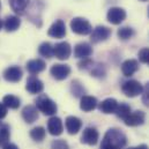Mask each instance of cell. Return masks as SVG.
Returning a JSON list of instances; mask_svg holds the SVG:
<instances>
[{
    "instance_id": "cell-19",
    "label": "cell",
    "mask_w": 149,
    "mask_h": 149,
    "mask_svg": "<svg viewBox=\"0 0 149 149\" xmlns=\"http://www.w3.org/2000/svg\"><path fill=\"white\" fill-rule=\"evenodd\" d=\"M22 118L26 123L33 124L38 119V110L34 105H27L22 110Z\"/></svg>"
},
{
    "instance_id": "cell-14",
    "label": "cell",
    "mask_w": 149,
    "mask_h": 149,
    "mask_svg": "<svg viewBox=\"0 0 149 149\" xmlns=\"http://www.w3.org/2000/svg\"><path fill=\"white\" fill-rule=\"evenodd\" d=\"M47 131L51 135L53 136H58L63 133L64 131V125H63V121L60 118L58 117H51L47 121Z\"/></svg>"
},
{
    "instance_id": "cell-32",
    "label": "cell",
    "mask_w": 149,
    "mask_h": 149,
    "mask_svg": "<svg viewBox=\"0 0 149 149\" xmlns=\"http://www.w3.org/2000/svg\"><path fill=\"white\" fill-rule=\"evenodd\" d=\"M51 149H70L68 143L65 140H53L51 142Z\"/></svg>"
},
{
    "instance_id": "cell-28",
    "label": "cell",
    "mask_w": 149,
    "mask_h": 149,
    "mask_svg": "<svg viewBox=\"0 0 149 149\" xmlns=\"http://www.w3.org/2000/svg\"><path fill=\"white\" fill-rule=\"evenodd\" d=\"M131 112H132V110H131V107H130L128 104H126V103H120V104H118L116 114H117V117H118L119 119L125 120V119L131 114Z\"/></svg>"
},
{
    "instance_id": "cell-7",
    "label": "cell",
    "mask_w": 149,
    "mask_h": 149,
    "mask_svg": "<svg viewBox=\"0 0 149 149\" xmlns=\"http://www.w3.org/2000/svg\"><path fill=\"white\" fill-rule=\"evenodd\" d=\"M100 133L95 127H86L81 135V142L88 146H95L98 142Z\"/></svg>"
},
{
    "instance_id": "cell-23",
    "label": "cell",
    "mask_w": 149,
    "mask_h": 149,
    "mask_svg": "<svg viewBox=\"0 0 149 149\" xmlns=\"http://www.w3.org/2000/svg\"><path fill=\"white\" fill-rule=\"evenodd\" d=\"M29 1L30 0H9V5L16 14H22L28 7Z\"/></svg>"
},
{
    "instance_id": "cell-38",
    "label": "cell",
    "mask_w": 149,
    "mask_h": 149,
    "mask_svg": "<svg viewBox=\"0 0 149 149\" xmlns=\"http://www.w3.org/2000/svg\"><path fill=\"white\" fill-rule=\"evenodd\" d=\"M127 149H149L147 145H139L136 147H131V148H127Z\"/></svg>"
},
{
    "instance_id": "cell-41",
    "label": "cell",
    "mask_w": 149,
    "mask_h": 149,
    "mask_svg": "<svg viewBox=\"0 0 149 149\" xmlns=\"http://www.w3.org/2000/svg\"><path fill=\"white\" fill-rule=\"evenodd\" d=\"M148 15H149V8H148Z\"/></svg>"
},
{
    "instance_id": "cell-3",
    "label": "cell",
    "mask_w": 149,
    "mask_h": 149,
    "mask_svg": "<svg viewBox=\"0 0 149 149\" xmlns=\"http://www.w3.org/2000/svg\"><path fill=\"white\" fill-rule=\"evenodd\" d=\"M71 29L77 35H89L93 31V27L88 20L83 17H74L71 21Z\"/></svg>"
},
{
    "instance_id": "cell-13",
    "label": "cell",
    "mask_w": 149,
    "mask_h": 149,
    "mask_svg": "<svg viewBox=\"0 0 149 149\" xmlns=\"http://www.w3.org/2000/svg\"><path fill=\"white\" fill-rule=\"evenodd\" d=\"M145 119H146V114L143 111H140V110H136L134 112H131V114L124 120L125 125L127 126H131V127H135V126H140L145 123Z\"/></svg>"
},
{
    "instance_id": "cell-10",
    "label": "cell",
    "mask_w": 149,
    "mask_h": 149,
    "mask_svg": "<svg viewBox=\"0 0 149 149\" xmlns=\"http://www.w3.org/2000/svg\"><path fill=\"white\" fill-rule=\"evenodd\" d=\"M47 35L53 38H64L66 35V24L63 20H57L49 28Z\"/></svg>"
},
{
    "instance_id": "cell-1",
    "label": "cell",
    "mask_w": 149,
    "mask_h": 149,
    "mask_svg": "<svg viewBox=\"0 0 149 149\" xmlns=\"http://www.w3.org/2000/svg\"><path fill=\"white\" fill-rule=\"evenodd\" d=\"M127 143V138L121 130L110 128L104 134L101 149H123Z\"/></svg>"
},
{
    "instance_id": "cell-8",
    "label": "cell",
    "mask_w": 149,
    "mask_h": 149,
    "mask_svg": "<svg viewBox=\"0 0 149 149\" xmlns=\"http://www.w3.org/2000/svg\"><path fill=\"white\" fill-rule=\"evenodd\" d=\"M50 73L56 80L63 81V80L67 79L68 75L71 74V67L68 65H65V64H54L51 67Z\"/></svg>"
},
{
    "instance_id": "cell-42",
    "label": "cell",
    "mask_w": 149,
    "mask_h": 149,
    "mask_svg": "<svg viewBox=\"0 0 149 149\" xmlns=\"http://www.w3.org/2000/svg\"><path fill=\"white\" fill-rule=\"evenodd\" d=\"M0 6H1V3H0Z\"/></svg>"
},
{
    "instance_id": "cell-20",
    "label": "cell",
    "mask_w": 149,
    "mask_h": 149,
    "mask_svg": "<svg viewBox=\"0 0 149 149\" xmlns=\"http://www.w3.org/2000/svg\"><path fill=\"white\" fill-rule=\"evenodd\" d=\"M139 70V63L135 59H127L121 64V72L125 76H132Z\"/></svg>"
},
{
    "instance_id": "cell-24",
    "label": "cell",
    "mask_w": 149,
    "mask_h": 149,
    "mask_svg": "<svg viewBox=\"0 0 149 149\" xmlns=\"http://www.w3.org/2000/svg\"><path fill=\"white\" fill-rule=\"evenodd\" d=\"M2 103L6 105L7 109L16 110V109H19V107L21 104V101H20L19 97H16L14 95H6L2 100Z\"/></svg>"
},
{
    "instance_id": "cell-34",
    "label": "cell",
    "mask_w": 149,
    "mask_h": 149,
    "mask_svg": "<svg viewBox=\"0 0 149 149\" xmlns=\"http://www.w3.org/2000/svg\"><path fill=\"white\" fill-rule=\"evenodd\" d=\"M93 65H94V63L89 59V58H87V59H82L79 64H77V66H79V70H83V71H87V70H90L91 67H93Z\"/></svg>"
},
{
    "instance_id": "cell-5",
    "label": "cell",
    "mask_w": 149,
    "mask_h": 149,
    "mask_svg": "<svg viewBox=\"0 0 149 149\" xmlns=\"http://www.w3.org/2000/svg\"><path fill=\"white\" fill-rule=\"evenodd\" d=\"M71 53H72V47L67 42H60L53 46V56L59 60L68 59L71 57Z\"/></svg>"
},
{
    "instance_id": "cell-17",
    "label": "cell",
    "mask_w": 149,
    "mask_h": 149,
    "mask_svg": "<svg viewBox=\"0 0 149 149\" xmlns=\"http://www.w3.org/2000/svg\"><path fill=\"white\" fill-rule=\"evenodd\" d=\"M118 108V102L114 98H105L104 101H102L98 104V109L100 111L105 113V114H111V113H116Z\"/></svg>"
},
{
    "instance_id": "cell-18",
    "label": "cell",
    "mask_w": 149,
    "mask_h": 149,
    "mask_svg": "<svg viewBox=\"0 0 149 149\" xmlns=\"http://www.w3.org/2000/svg\"><path fill=\"white\" fill-rule=\"evenodd\" d=\"M98 105V102L96 100V97L94 96H88L84 95L81 97L80 101V109L84 112H90L93 111L94 109H96V107Z\"/></svg>"
},
{
    "instance_id": "cell-21",
    "label": "cell",
    "mask_w": 149,
    "mask_h": 149,
    "mask_svg": "<svg viewBox=\"0 0 149 149\" xmlns=\"http://www.w3.org/2000/svg\"><path fill=\"white\" fill-rule=\"evenodd\" d=\"M26 67H27V71L30 74H38V73H40L45 70L46 64L42 59H33V60H29L27 63Z\"/></svg>"
},
{
    "instance_id": "cell-26",
    "label": "cell",
    "mask_w": 149,
    "mask_h": 149,
    "mask_svg": "<svg viewBox=\"0 0 149 149\" xmlns=\"http://www.w3.org/2000/svg\"><path fill=\"white\" fill-rule=\"evenodd\" d=\"M38 53L44 58H52L53 57V45L49 42H44L38 47Z\"/></svg>"
},
{
    "instance_id": "cell-33",
    "label": "cell",
    "mask_w": 149,
    "mask_h": 149,
    "mask_svg": "<svg viewBox=\"0 0 149 149\" xmlns=\"http://www.w3.org/2000/svg\"><path fill=\"white\" fill-rule=\"evenodd\" d=\"M139 60L143 64H148L149 65V47H143L139 51Z\"/></svg>"
},
{
    "instance_id": "cell-29",
    "label": "cell",
    "mask_w": 149,
    "mask_h": 149,
    "mask_svg": "<svg viewBox=\"0 0 149 149\" xmlns=\"http://www.w3.org/2000/svg\"><path fill=\"white\" fill-rule=\"evenodd\" d=\"M10 138V132L8 125H1L0 126V146H5L9 142Z\"/></svg>"
},
{
    "instance_id": "cell-36",
    "label": "cell",
    "mask_w": 149,
    "mask_h": 149,
    "mask_svg": "<svg viewBox=\"0 0 149 149\" xmlns=\"http://www.w3.org/2000/svg\"><path fill=\"white\" fill-rule=\"evenodd\" d=\"M7 116V108L3 103H0V120Z\"/></svg>"
},
{
    "instance_id": "cell-9",
    "label": "cell",
    "mask_w": 149,
    "mask_h": 149,
    "mask_svg": "<svg viewBox=\"0 0 149 149\" xmlns=\"http://www.w3.org/2000/svg\"><path fill=\"white\" fill-rule=\"evenodd\" d=\"M107 17L112 24H120L126 19V12L120 7H111L108 10Z\"/></svg>"
},
{
    "instance_id": "cell-2",
    "label": "cell",
    "mask_w": 149,
    "mask_h": 149,
    "mask_svg": "<svg viewBox=\"0 0 149 149\" xmlns=\"http://www.w3.org/2000/svg\"><path fill=\"white\" fill-rule=\"evenodd\" d=\"M36 108L45 116H53L57 112V104L46 95H39L37 100L35 101Z\"/></svg>"
},
{
    "instance_id": "cell-35",
    "label": "cell",
    "mask_w": 149,
    "mask_h": 149,
    "mask_svg": "<svg viewBox=\"0 0 149 149\" xmlns=\"http://www.w3.org/2000/svg\"><path fill=\"white\" fill-rule=\"evenodd\" d=\"M142 103L149 108V82L146 83V86L143 87V91H142Z\"/></svg>"
},
{
    "instance_id": "cell-27",
    "label": "cell",
    "mask_w": 149,
    "mask_h": 149,
    "mask_svg": "<svg viewBox=\"0 0 149 149\" xmlns=\"http://www.w3.org/2000/svg\"><path fill=\"white\" fill-rule=\"evenodd\" d=\"M45 135H46L45 128L42 127V126L34 127V128L30 131V138H31L34 141H36V142H42V141L45 139Z\"/></svg>"
},
{
    "instance_id": "cell-40",
    "label": "cell",
    "mask_w": 149,
    "mask_h": 149,
    "mask_svg": "<svg viewBox=\"0 0 149 149\" xmlns=\"http://www.w3.org/2000/svg\"><path fill=\"white\" fill-rule=\"evenodd\" d=\"M139 1H147V0H139Z\"/></svg>"
},
{
    "instance_id": "cell-16",
    "label": "cell",
    "mask_w": 149,
    "mask_h": 149,
    "mask_svg": "<svg viewBox=\"0 0 149 149\" xmlns=\"http://www.w3.org/2000/svg\"><path fill=\"white\" fill-rule=\"evenodd\" d=\"M26 89L30 94H40L43 91V89H44V84H43V82L38 77H36V76H30L27 80Z\"/></svg>"
},
{
    "instance_id": "cell-30",
    "label": "cell",
    "mask_w": 149,
    "mask_h": 149,
    "mask_svg": "<svg viewBox=\"0 0 149 149\" xmlns=\"http://www.w3.org/2000/svg\"><path fill=\"white\" fill-rule=\"evenodd\" d=\"M134 34H135V33H134V30H133L131 27H123V28H120V29L118 30V33H117L119 39H121V40H127V39L132 38L134 36Z\"/></svg>"
},
{
    "instance_id": "cell-15",
    "label": "cell",
    "mask_w": 149,
    "mask_h": 149,
    "mask_svg": "<svg viewBox=\"0 0 149 149\" xmlns=\"http://www.w3.org/2000/svg\"><path fill=\"white\" fill-rule=\"evenodd\" d=\"M65 125H66V130L68 132V134L74 135L77 134L82 127V121L80 118L75 117V116H68L65 120Z\"/></svg>"
},
{
    "instance_id": "cell-6",
    "label": "cell",
    "mask_w": 149,
    "mask_h": 149,
    "mask_svg": "<svg viewBox=\"0 0 149 149\" xmlns=\"http://www.w3.org/2000/svg\"><path fill=\"white\" fill-rule=\"evenodd\" d=\"M111 36V29L105 26H97L95 29H93L90 34V40L93 43H101L107 40Z\"/></svg>"
},
{
    "instance_id": "cell-37",
    "label": "cell",
    "mask_w": 149,
    "mask_h": 149,
    "mask_svg": "<svg viewBox=\"0 0 149 149\" xmlns=\"http://www.w3.org/2000/svg\"><path fill=\"white\" fill-rule=\"evenodd\" d=\"M2 149H19V147L16 146V145H14V143H10V142H8L7 145H5Z\"/></svg>"
},
{
    "instance_id": "cell-4",
    "label": "cell",
    "mask_w": 149,
    "mask_h": 149,
    "mask_svg": "<svg viewBox=\"0 0 149 149\" xmlns=\"http://www.w3.org/2000/svg\"><path fill=\"white\" fill-rule=\"evenodd\" d=\"M121 90L127 97H136L142 94L143 86L136 80H128L123 83Z\"/></svg>"
},
{
    "instance_id": "cell-25",
    "label": "cell",
    "mask_w": 149,
    "mask_h": 149,
    "mask_svg": "<svg viewBox=\"0 0 149 149\" xmlns=\"http://www.w3.org/2000/svg\"><path fill=\"white\" fill-rule=\"evenodd\" d=\"M71 93H72V95L74 97L81 98L82 96H84L86 89H84V87L82 86V83L79 80H73L71 82Z\"/></svg>"
},
{
    "instance_id": "cell-39",
    "label": "cell",
    "mask_w": 149,
    "mask_h": 149,
    "mask_svg": "<svg viewBox=\"0 0 149 149\" xmlns=\"http://www.w3.org/2000/svg\"><path fill=\"white\" fill-rule=\"evenodd\" d=\"M2 26H3V23H2V21H1V19H0V29L2 28Z\"/></svg>"
},
{
    "instance_id": "cell-22",
    "label": "cell",
    "mask_w": 149,
    "mask_h": 149,
    "mask_svg": "<svg viewBox=\"0 0 149 149\" xmlns=\"http://www.w3.org/2000/svg\"><path fill=\"white\" fill-rule=\"evenodd\" d=\"M21 26V20L15 15H8L3 21V28L8 33L16 31Z\"/></svg>"
},
{
    "instance_id": "cell-12",
    "label": "cell",
    "mask_w": 149,
    "mask_h": 149,
    "mask_svg": "<svg viewBox=\"0 0 149 149\" xmlns=\"http://www.w3.org/2000/svg\"><path fill=\"white\" fill-rule=\"evenodd\" d=\"M93 54V47L89 43L82 42L76 44L74 47V57L79 59H87Z\"/></svg>"
},
{
    "instance_id": "cell-11",
    "label": "cell",
    "mask_w": 149,
    "mask_h": 149,
    "mask_svg": "<svg viewBox=\"0 0 149 149\" xmlns=\"http://www.w3.org/2000/svg\"><path fill=\"white\" fill-rule=\"evenodd\" d=\"M3 79L7 82H12V83H16L22 79L23 72L19 66H10L8 68H6L3 71Z\"/></svg>"
},
{
    "instance_id": "cell-31",
    "label": "cell",
    "mask_w": 149,
    "mask_h": 149,
    "mask_svg": "<svg viewBox=\"0 0 149 149\" xmlns=\"http://www.w3.org/2000/svg\"><path fill=\"white\" fill-rule=\"evenodd\" d=\"M90 72H91V75L95 76V77H98V79H102L105 76V68L103 65L98 64L96 66L93 65V67L90 68Z\"/></svg>"
}]
</instances>
